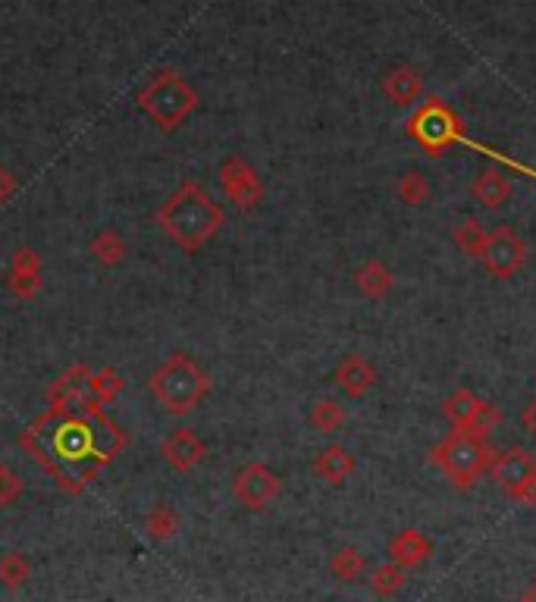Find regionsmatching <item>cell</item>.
<instances>
[{"instance_id": "cell-32", "label": "cell", "mask_w": 536, "mask_h": 602, "mask_svg": "<svg viewBox=\"0 0 536 602\" xmlns=\"http://www.w3.org/2000/svg\"><path fill=\"white\" fill-rule=\"evenodd\" d=\"M524 430L536 439V399L524 408Z\"/></svg>"}, {"instance_id": "cell-29", "label": "cell", "mask_w": 536, "mask_h": 602, "mask_svg": "<svg viewBox=\"0 0 536 602\" xmlns=\"http://www.w3.org/2000/svg\"><path fill=\"white\" fill-rule=\"evenodd\" d=\"M399 198L411 207H421L430 198V182L421 173H405L399 179Z\"/></svg>"}, {"instance_id": "cell-30", "label": "cell", "mask_w": 536, "mask_h": 602, "mask_svg": "<svg viewBox=\"0 0 536 602\" xmlns=\"http://www.w3.org/2000/svg\"><path fill=\"white\" fill-rule=\"evenodd\" d=\"M22 496V480L0 461V505H13Z\"/></svg>"}, {"instance_id": "cell-18", "label": "cell", "mask_w": 536, "mask_h": 602, "mask_svg": "<svg viewBox=\"0 0 536 602\" xmlns=\"http://www.w3.org/2000/svg\"><path fill=\"white\" fill-rule=\"evenodd\" d=\"M383 95L392 104L411 107L417 98L424 95V82H421V76H417L411 66H395L392 73H386V79H383Z\"/></svg>"}, {"instance_id": "cell-24", "label": "cell", "mask_w": 536, "mask_h": 602, "mask_svg": "<svg viewBox=\"0 0 536 602\" xmlns=\"http://www.w3.org/2000/svg\"><path fill=\"white\" fill-rule=\"evenodd\" d=\"M330 574L336 577V581H342V584L358 581V577L364 574V555H361L355 546L336 549L333 559H330Z\"/></svg>"}, {"instance_id": "cell-26", "label": "cell", "mask_w": 536, "mask_h": 602, "mask_svg": "<svg viewBox=\"0 0 536 602\" xmlns=\"http://www.w3.org/2000/svg\"><path fill=\"white\" fill-rule=\"evenodd\" d=\"M405 587V568L399 562H383L374 568V574H370V590H374L377 596H395Z\"/></svg>"}, {"instance_id": "cell-1", "label": "cell", "mask_w": 536, "mask_h": 602, "mask_svg": "<svg viewBox=\"0 0 536 602\" xmlns=\"http://www.w3.org/2000/svg\"><path fill=\"white\" fill-rule=\"evenodd\" d=\"M16 443L54 477L63 493L82 496L85 486L126 449L129 436L104 405L88 396L79 405H48Z\"/></svg>"}, {"instance_id": "cell-31", "label": "cell", "mask_w": 536, "mask_h": 602, "mask_svg": "<svg viewBox=\"0 0 536 602\" xmlns=\"http://www.w3.org/2000/svg\"><path fill=\"white\" fill-rule=\"evenodd\" d=\"M13 192H16V179H13V173H10L7 167H0V207H4V204L13 198Z\"/></svg>"}, {"instance_id": "cell-28", "label": "cell", "mask_w": 536, "mask_h": 602, "mask_svg": "<svg viewBox=\"0 0 536 602\" xmlns=\"http://www.w3.org/2000/svg\"><path fill=\"white\" fill-rule=\"evenodd\" d=\"M311 424L320 433H336L345 424V408L336 399H320L311 408Z\"/></svg>"}, {"instance_id": "cell-6", "label": "cell", "mask_w": 536, "mask_h": 602, "mask_svg": "<svg viewBox=\"0 0 536 602\" xmlns=\"http://www.w3.org/2000/svg\"><path fill=\"white\" fill-rule=\"evenodd\" d=\"M489 474L515 502L536 505V458L527 449H508L496 455L489 461Z\"/></svg>"}, {"instance_id": "cell-22", "label": "cell", "mask_w": 536, "mask_h": 602, "mask_svg": "<svg viewBox=\"0 0 536 602\" xmlns=\"http://www.w3.org/2000/svg\"><path fill=\"white\" fill-rule=\"evenodd\" d=\"M126 239L116 233V229H101V233L91 239V258H95L101 267H120L126 261Z\"/></svg>"}, {"instance_id": "cell-20", "label": "cell", "mask_w": 536, "mask_h": 602, "mask_svg": "<svg viewBox=\"0 0 536 602\" xmlns=\"http://www.w3.org/2000/svg\"><path fill=\"white\" fill-rule=\"evenodd\" d=\"M355 286L367 298H383L392 289V270L383 261H364L355 270Z\"/></svg>"}, {"instance_id": "cell-11", "label": "cell", "mask_w": 536, "mask_h": 602, "mask_svg": "<svg viewBox=\"0 0 536 602\" xmlns=\"http://www.w3.org/2000/svg\"><path fill=\"white\" fill-rule=\"evenodd\" d=\"M408 129H411V135L417 138V142H421L433 154L446 151L458 138V120L439 101H430V107L417 110V117L408 123Z\"/></svg>"}, {"instance_id": "cell-14", "label": "cell", "mask_w": 536, "mask_h": 602, "mask_svg": "<svg viewBox=\"0 0 536 602\" xmlns=\"http://www.w3.org/2000/svg\"><path fill=\"white\" fill-rule=\"evenodd\" d=\"M333 380H336V386L345 392V396L361 399L364 392H370V389L377 386V367L370 364L364 355H345V358L336 364Z\"/></svg>"}, {"instance_id": "cell-9", "label": "cell", "mask_w": 536, "mask_h": 602, "mask_svg": "<svg viewBox=\"0 0 536 602\" xmlns=\"http://www.w3.org/2000/svg\"><path fill=\"white\" fill-rule=\"evenodd\" d=\"M527 261V245L511 226H499L496 233L486 236V245L480 251V264L486 273H493L496 280H508L515 276Z\"/></svg>"}, {"instance_id": "cell-27", "label": "cell", "mask_w": 536, "mask_h": 602, "mask_svg": "<svg viewBox=\"0 0 536 602\" xmlns=\"http://www.w3.org/2000/svg\"><path fill=\"white\" fill-rule=\"evenodd\" d=\"M29 577H32V565L26 562V555H19V552L0 555V584H4L7 590L26 587Z\"/></svg>"}, {"instance_id": "cell-7", "label": "cell", "mask_w": 536, "mask_h": 602, "mask_svg": "<svg viewBox=\"0 0 536 602\" xmlns=\"http://www.w3.org/2000/svg\"><path fill=\"white\" fill-rule=\"evenodd\" d=\"M217 179H220L223 195L236 204L239 211H254V207L264 201V182H261L258 170H254L239 154H229L223 160Z\"/></svg>"}, {"instance_id": "cell-15", "label": "cell", "mask_w": 536, "mask_h": 602, "mask_svg": "<svg viewBox=\"0 0 536 602\" xmlns=\"http://www.w3.org/2000/svg\"><path fill=\"white\" fill-rule=\"evenodd\" d=\"M430 555H433V543L421 534V530H414V527L399 530V534H395L392 543H389V559L399 562L402 568L424 565Z\"/></svg>"}, {"instance_id": "cell-2", "label": "cell", "mask_w": 536, "mask_h": 602, "mask_svg": "<svg viewBox=\"0 0 536 602\" xmlns=\"http://www.w3.org/2000/svg\"><path fill=\"white\" fill-rule=\"evenodd\" d=\"M157 223L179 251L198 254L204 245H211L220 236V229L226 223V211L207 195L201 182L185 179L179 189L160 204Z\"/></svg>"}, {"instance_id": "cell-8", "label": "cell", "mask_w": 536, "mask_h": 602, "mask_svg": "<svg viewBox=\"0 0 536 602\" xmlns=\"http://www.w3.org/2000/svg\"><path fill=\"white\" fill-rule=\"evenodd\" d=\"M283 480L264 461H248V465L232 477V496L248 512H264V508L279 496Z\"/></svg>"}, {"instance_id": "cell-33", "label": "cell", "mask_w": 536, "mask_h": 602, "mask_svg": "<svg viewBox=\"0 0 536 602\" xmlns=\"http://www.w3.org/2000/svg\"><path fill=\"white\" fill-rule=\"evenodd\" d=\"M524 599H536V584H533V587H530V590L524 593Z\"/></svg>"}, {"instance_id": "cell-13", "label": "cell", "mask_w": 536, "mask_h": 602, "mask_svg": "<svg viewBox=\"0 0 536 602\" xmlns=\"http://www.w3.org/2000/svg\"><path fill=\"white\" fill-rule=\"evenodd\" d=\"M7 289L19 301H32L41 292V254L35 248H16L7 267Z\"/></svg>"}, {"instance_id": "cell-5", "label": "cell", "mask_w": 536, "mask_h": 602, "mask_svg": "<svg viewBox=\"0 0 536 602\" xmlns=\"http://www.w3.org/2000/svg\"><path fill=\"white\" fill-rule=\"evenodd\" d=\"M433 461H436V468L446 474L455 486H474L489 471L493 452H489L486 439L480 433L455 427L433 449Z\"/></svg>"}, {"instance_id": "cell-12", "label": "cell", "mask_w": 536, "mask_h": 602, "mask_svg": "<svg viewBox=\"0 0 536 602\" xmlns=\"http://www.w3.org/2000/svg\"><path fill=\"white\" fill-rule=\"evenodd\" d=\"M160 455L176 474H189L195 465H201V461H204L207 446H204V439L192 427H176L160 443Z\"/></svg>"}, {"instance_id": "cell-4", "label": "cell", "mask_w": 536, "mask_h": 602, "mask_svg": "<svg viewBox=\"0 0 536 602\" xmlns=\"http://www.w3.org/2000/svg\"><path fill=\"white\" fill-rule=\"evenodd\" d=\"M135 104L160 132H176L201 107V95L179 69L167 66V69H157L142 85V91L135 95Z\"/></svg>"}, {"instance_id": "cell-23", "label": "cell", "mask_w": 536, "mask_h": 602, "mask_svg": "<svg viewBox=\"0 0 536 602\" xmlns=\"http://www.w3.org/2000/svg\"><path fill=\"white\" fill-rule=\"evenodd\" d=\"M145 534H148L154 543L173 540V537L179 534V515H176V508L167 505V502L154 505L151 512H148V518H145Z\"/></svg>"}, {"instance_id": "cell-21", "label": "cell", "mask_w": 536, "mask_h": 602, "mask_svg": "<svg viewBox=\"0 0 536 602\" xmlns=\"http://www.w3.org/2000/svg\"><path fill=\"white\" fill-rule=\"evenodd\" d=\"M123 386H126V380L120 377V370H116V367H101V370H91L88 380H85L88 396L95 399L98 405H110V402L120 399Z\"/></svg>"}, {"instance_id": "cell-25", "label": "cell", "mask_w": 536, "mask_h": 602, "mask_svg": "<svg viewBox=\"0 0 536 602\" xmlns=\"http://www.w3.org/2000/svg\"><path fill=\"white\" fill-rule=\"evenodd\" d=\"M486 229H483V223L480 220H474V217H464V220H458L455 223V229H452V239H455V245L464 251V254H471V258H480V251H483V245H486Z\"/></svg>"}, {"instance_id": "cell-3", "label": "cell", "mask_w": 536, "mask_h": 602, "mask_svg": "<svg viewBox=\"0 0 536 602\" xmlns=\"http://www.w3.org/2000/svg\"><path fill=\"white\" fill-rule=\"evenodd\" d=\"M148 389L167 414H173V418H189L207 399V392L214 389V380L192 355L173 352L148 377Z\"/></svg>"}, {"instance_id": "cell-10", "label": "cell", "mask_w": 536, "mask_h": 602, "mask_svg": "<svg viewBox=\"0 0 536 602\" xmlns=\"http://www.w3.org/2000/svg\"><path fill=\"white\" fill-rule=\"evenodd\" d=\"M446 411V418L452 421V427H461V430H471V433H480L486 436L499 424V408L489 405L483 399H477L471 389H455L452 396L442 405Z\"/></svg>"}, {"instance_id": "cell-16", "label": "cell", "mask_w": 536, "mask_h": 602, "mask_svg": "<svg viewBox=\"0 0 536 602\" xmlns=\"http://www.w3.org/2000/svg\"><path fill=\"white\" fill-rule=\"evenodd\" d=\"M311 468H314V474L320 480H326L330 486H339V483H345L348 477L355 474V455L348 452L345 446L333 443V446H326V449H320L314 455Z\"/></svg>"}, {"instance_id": "cell-19", "label": "cell", "mask_w": 536, "mask_h": 602, "mask_svg": "<svg viewBox=\"0 0 536 602\" xmlns=\"http://www.w3.org/2000/svg\"><path fill=\"white\" fill-rule=\"evenodd\" d=\"M471 192H474V198L486 207V211H499V207H505L508 198H511V185H508V179H505L499 170L486 167L483 173H477V179H474V185H471Z\"/></svg>"}, {"instance_id": "cell-17", "label": "cell", "mask_w": 536, "mask_h": 602, "mask_svg": "<svg viewBox=\"0 0 536 602\" xmlns=\"http://www.w3.org/2000/svg\"><path fill=\"white\" fill-rule=\"evenodd\" d=\"M88 374H91L88 364L66 367L48 389V405H79L82 399H88V389H85Z\"/></svg>"}]
</instances>
